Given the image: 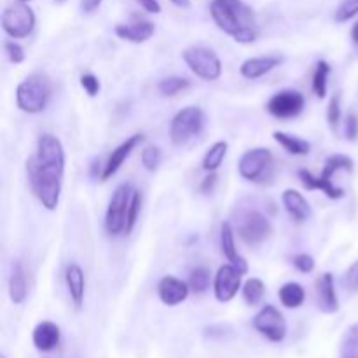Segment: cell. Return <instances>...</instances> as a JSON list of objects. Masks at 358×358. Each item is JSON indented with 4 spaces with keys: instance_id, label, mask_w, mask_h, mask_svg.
Segmentation results:
<instances>
[{
    "instance_id": "4dcf8cb0",
    "label": "cell",
    "mask_w": 358,
    "mask_h": 358,
    "mask_svg": "<svg viewBox=\"0 0 358 358\" xmlns=\"http://www.w3.org/2000/svg\"><path fill=\"white\" fill-rule=\"evenodd\" d=\"M339 358H358V324H353L343 336Z\"/></svg>"
},
{
    "instance_id": "8fae6325",
    "label": "cell",
    "mask_w": 358,
    "mask_h": 358,
    "mask_svg": "<svg viewBox=\"0 0 358 358\" xmlns=\"http://www.w3.org/2000/svg\"><path fill=\"white\" fill-rule=\"evenodd\" d=\"M255 331L264 336L271 343H282L287 336V320L282 311L273 304H266L261 308L252 320Z\"/></svg>"
},
{
    "instance_id": "7c38bea8",
    "label": "cell",
    "mask_w": 358,
    "mask_h": 358,
    "mask_svg": "<svg viewBox=\"0 0 358 358\" xmlns=\"http://www.w3.org/2000/svg\"><path fill=\"white\" fill-rule=\"evenodd\" d=\"M304 94L297 90H282L266 103V110L276 119H294L304 110Z\"/></svg>"
},
{
    "instance_id": "8d00e7d4",
    "label": "cell",
    "mask_w": 358,
    "mask_h": 358,
    "mask_svg": "<svg viewBox=\"0 0 358 358\" xmlns=\"http://www.w3.org/2000/svg\"><path fill=\"white\" fill-rule=\"evenodd\" d=\"M292 264L294 268H296L299 273H303V275H310V273H313L315 268H317V262H315L313 255L310 254L294 255Z\"/></svg>"
},
{
    "instance_id": "5bb4252c",
    "label": "cell",
    "mask_w": 358,
    "mask_h": 358,
    "mask_svg": "<svg viewBox=\"0 0 358 358\" xmlns=\"http://www.w3.org/2000/svg\"><path fill=\"white\" fill-rule=\"evenodd\" d=\"M142 142H143L142 133H135V135L128 136L122 143H119V145L110 152L107 163L103 164V171H101V177H100L101 180L105 182L108 180V178L114 177V175L119 171V168L124 164V161L131 156L133 150H135Z\"/></svg>"
},
{
    "instance_id": "277c9868",
    "label": "cell",
    "mask_w": 358,
    "mask_h": 358,
    "mask_svg": "<svg viewBox=\"0 0 358 358\" xmlns=\"http://www.w3.org/2000/svg\"><path fill=\"white\" fill-rule=\"evenodd\" d=\"M52 96V80L48 73L34 72L24 77L16 87V105L24 114H41Z\"/></svg>"
},
{
    "instance_id": "74e56055",
    "label": "cell",
    "mask_w": 358,
    "mask_h": 358,
    "mask_svg": "<svg viewBox=\"0 0 358 358\" xmlns=\"http://www.w3.org/2000/svg\"><path fill=\"white\" fill-rule=\"evenodd\" d=\"M80 87L86 91L87 96L94 98L101 90L100 79L96 76H93V73H84V76H80Z\"/></svg>"
},
{
    "instance_id": "e0dca14e",
    "label": "cell",
    "mask_w": 358,
    "mask_h": 358,
    "mask_svg": "<svg viewBox=\"0 0 358 358\" xmlns=\"http://www.w3.org/2000/svg\"><path fill=\"white\" fill-rule=\"evenodd\" d=\"M114 31L122 41L131 42V44H143L149 38H152V35L156 34V27H154L152 21L133 20L131 23L115 24Z\"/></svg>"
},
{
    "instance_id": "ee69618b",
    "label": "cell",
    "mask_w": 358,
    "mask_h": 358,
    "mask_svg": "<svg viewBox=\"0 0 358 358\" xmlns=\"http://www.w3.org/2000/svg\"><path fill=\"white\" fill-rule=\"evenodd\" d=\"M175 7H180V9H189L191 7V0H170Z\"/></svg>"
},
{
    "instance_id": "9c48e42d",
    "label": "cell",
    "mask_w": 358,
    "mask_h": 358,
    "mask_svg": "<svg viewBox=\"0 0 358 358\" xmlns=\"http://www.w3.org/2000/svg\"><path fill=\"white\" fill-rule=\"evenodd\" d=\"M35 23L34 9L24 2L10 3L2 13V30L10 38H27L34 31Z\"/></svg>"
},
{
    "instance_id": "d590c367",
    "label": "cell",
    "mask_w": 358,
    "mask_h": 358,
    "mask_svg": "<svg viewBox=\"0 0 358 358\" xmlns=\"http://www.w3.org/2000/svg\"><path fill=\"white\" fill-rule=\"evenodd\" d=\"M3 49H6L7 59H9L10 63H14V65H20V63H23L24 58H27L23 45L17 44L16 41H6L3 42Z\"/></svg>"
},
{
    "instance_id": "d4e9b609",
    "label": "cell",
    "mask_w": 358,
    "mask_h": 358,
    "mask_svg": "<svg viewBox=\"0 0 358 358\" xmlns=\"http://www.w3.org/2000/svg\"><path fill=\"white\" fill-rule=\"evenodd\" d=\"M273 138H275V142L280 147H283L292 156H308L311 152V143L308 140L299 138L296 135H290V133L275 131L273 133Z\"/></svg>"
},
{
    "instance_id": "603a6c76",
    "label": "cell",
    "mask_w": 358,
    "mask_h": 358,
    "mask_svg": "<svg viewBox=\"0 0 358 358\" xmlns=\"http://www.w3.org/2000/svg\"><path fill=\"white\" fill-rule=\"evenodd\" d=\"M7 289H9V297L14 304H23L28 296V282L27 273H24L23 262L14 261L10 264L9 280H7Z\"/></svg>"
},
{
    "instance_id": "9a60e30c",
    "label": "cell",
    "mask_w": 358,
    "mask_h": 358,
    "mask_svg": "<svg viewBox=\"0 0 358 358\" xmlns=\"http://www.w3.org/2000/svg\"><path fill=\"white\" fill-rule=\"evenodd\" d=\"M189 292H191L189 283L177 278V276L166 275L159 280V283H157V296H159L161 303H163L164 306H178V304H182L187 299Z\"/></svg>"
},
{
    "instance_id": "ab89813d",
    "label": "cell",
    "mask_w": 358,
    "mask_h": 358,
    "mask_svg": "<svg viewBox=\"0 0 358 358\" xmlns=\"http://www.w3.org/2000/svg\"><path fill=\"white\" fill-rule=\"evenodd\" d=\"M345 136L346 140H350V142H357L358 140V117L355 114L346 115Z\"/></svg>"
},
{
    "instance_id": "484cf974",
    "label": "cell",
    "mask_w": 358,
    "mask_h": 358,
    "mask_svg": "<svg viewBox=\"0 0 358 358\" xmlns=\"http://www.w3.org/2000/svg\"><path fill=\"white\" fill-rule=\"evenodd\" d=\"M227 150H229V143L226 140H219V142L213 143L208 150H206L205 157H203V170L205 171H217L222 166L224 159L227 156Z\"/></svg>"
},
{
    "instance_id": "5b68a950",
    "label": "cell",
    "mask_w": 358,
    "mask_h": 358,
    "mask_svg": "<svg viewBox=\"0 0 358 358\" xmlns=\"http://www.w3.org/2000/svg\"><path fill=\"white\" fill-rule=\"evenodd\" d=\"M206 124V115L198 105H189L178 110L170 122V140L173 145H184L194 136L201 135Z\"/></svg>"
},
{
    "instance_id": "f35d334b",
    "label": "cell",
    "mask_w": 358,
    "mask_h": 358,
    "mask_svg": "<svg viewBox=\"0 0 358 358\" xmlns=\"http://www.w3.org/2000/svg\"><path fill=\"white\" fill-rule=\"evenodd\" d=\"M343 287L348 292H358V259L346 269L345 276H343Z\"/></svg>"
},
{
    "instance_id": "1f68e13d",
    "label": "cell",
    "mask_w": 358,
    "mask_h": 358,
    "mask_svg": "<svg viewBox=\"0 0 358 358\" xmlns=\"http://www.w3.org/2000/svg\"><path fill=\"white\" fill-rule=\"evenodd\" d=\"M140 210H142V192L138 189H133L131 199H129L128 205V215H126V233L131 234L133 229L136 226V220H138Z\"/></svg>"
},
{
    "instance_id": "c3c4849f",
    "label": "cell",
    "mask_w": 358,
    "mask_h": 358,
    "mask_svg": "<svg viewBox=\"0 0 358 358\" xmlns=\"http://www.w3.org/2000/svg\"><path fill=\"white\" fill-rule=\"evenodd\" d=\"M2 358H7V357H3V355H2Z\"/></svg>"
},
{
    "instance_id": "ffe728a7",
    "label": "cell",
    "mask_w": 358,
    "mask_h": 358,
    "mask_svg": "<svg viewBox=\"0 0 358 358\" xmlns=\"http://www.w3.org/2000/svg\"><path fill=\"white\" fill-rule=\"evenodd\" d=\"M65 283L66 290L72 304L76 310H80L84 304V296H86V276H84L83 268L77 262H70L65 269Z\"/></svg>"
},
{
    "instance_id": "7a4b0ae2",
    "label": "cell",
    "mask_w": 358,
    "mask_h": 358,
    "mask_svg": "<svg viewBox=\"0 0 358 358\" xmlns=\"http://www.w3.org/2000/svg\"><path fill=\"white\" fill-rule=\"evenodd\" d=\"M210 16L217 28L238 44H252L257 41V16L243 0H212Z\"/></svg>"
},
{
    "instance_id": "b9f144b4",
    "label": "cell",
    "mask_w": 358,
    "mask_h": 358,
    "mask_svg": "<svg viewBox=\"0 0 358 358\" xmlns=\"http://www.w3.org/2000/svg\"><path fill=\"white\" fill-rule=\"evenodd\" d=\"M136 2L140 3V7H142L145 13H149V14H159L161 13V3L157 2V0H136Z\"/></svg>"
},
{
    "instance_id": "e575fe53",
    "label": "cell",
    "mask_w": 358,
    "mask_h": 358,
    "mask_svg": "<svg viewBox=\"0 0 358 358\" xmlns=\"http://www.w3.org/2000/svg\"><path fill=\"white\" fill-rule=\"evenodd\" d=\"M358 14V0H343L336 9V21L338 23H346L353 20Z\"/></svg>"
},
{
    "instance_id": "52a82bcc",
    "label": "cell",
    "mask_w": 358,
    "mask_h": 358,
    "mask_svg": "<svg viewBox=\"0 0 358 358\" xmlns=\"http://www.w3.org/2000/svg\"><path fill=\"white\" fill-rule=\"evenodd\" d=\"M238 236L247 245H261L273 234V224L259 210H243L238 213Z\"/></svg>"
},
{
    "instance_id": "3957f363",
    "label": "cell",
    "mask_w": 358,
    "mask_h": 358,
    "mask_svg": "<svg viewBox=\"0 0 358 358\" xmlns=\"http://www.w3.org/2000/svg\"><path fill=\"white\" fill-rule=\"evenodd\" d=\"M353 168L355 166H353L352 157L345 156V154H334V156L327 157L324 170H322V173L318 177H315L306 168H301L297 171V178H299L301 184H303V187L306 191H322L329 199H341L345 198V189L338 187L334 184V180H332V177L339 170H345L352 173Z\"/></svg>"
},
{
    "instance_id": "f6af8a7d",
    "label": "cell",
    "mask_w": 358,
    "mask_h": 358,
    "mask_svg": "<svg viewBox=\"0 0 358 358\" xmlns=\"http://www.w3.org/2000/svg\"><path fill=\"white\" fill-rule=\"evenodd\" d=\"M350 35H352V41L358 45V21L352 27V31H350Z\"/></svg>"
},
{
    "instance_id": "d6986e66",
    "label": "cell",
    "mask_w": 358,
    "mask_h": 358,
    "mask_svg": "<svg viewBox=\"0 0 358 358\" xmlns=\"http://www.w3.org/2000/svg\"><path fill=\"white\" fill-rule=\"evenodd\" d=\"M59 338H62V332H59V327L55 324V322L44 320L41 324L35 325L34 332H31V341H34V346L41 353H49L52 350L58 348Z\"/></svg>"
},
{
    "instance_id": "8992f818",
    "label": "cell",
    "mask_w": 358,
    "mask_h": 358,
    "mask_svg": "<svg viewBox=\"0 0 358 358\" xmlns=\"http://www.w3.org/2000/svg\"><path fill=\"white\" fill-rule=\"evenodd\" d=\"M182 59L189 66V70L201 80L213 83L222 76V62L212 48H206V45L185 48L182 51Z\"/></svg>"
},
{
    "instance_id": "30bf717a",
    "label": "cell",
    "mask_w": 358,
    "mask_h": 358,
    "mask_svg": "<svg viewBox=\"0 0 358 358\" xmlns=\"http://www.w3.org/2000/svg\"><path fill=\"white\" fill-rule=\"evenodd\" d=\"M273 166V152L266 147L245 150L238 161V173L247 182H264Z\"/></svg>"
},
{
    "instance_id": "2e32d148",
    "label": "cell",
    "mask_w": 358,
    "mask_h": 358,
    "mask_svg": "<svg viewBox=\"0 0 358 358\" xmlns=\"http://www.w3.org/2000/svg\"><path fill=\"white\" fill-rule=\"evenodd\" d=\"M317 306L322 313L334 315L339 311V297L332 273H324L317 280Z\"/></svg>"
},
{
    "instance_id": "7402d4cb",
    "label": "cell",
    "mask_w": 358,
    "mask_h": 358,
    "mask_svg": "<svg viewBox=\"0 0 358 358\" xmlns=\"http://www.w3.org/2000/svg\"><path fill=\"white\" fill-rule=\"evenodd\" d=\"M282 203L283 206H285L287 213H289L296 222H306L311 217L310 203L304 198L303 192L296 191V189H285L282 194Z\"/></svg>"
},
{
    "instance_id": "bcb514c9",
    "label": "cell",
    "mask_w": 358,
    "mask_h": 358,
    "mask_svg": "<svg viewBox=\"0 0 358 358\" xmlns=\"http://www.w3.org/2000/svg\"><path fill=\"white\" fill-rule=\"evenodd\" d=\"M16 2H24V3H28V2H31V0H16Z\"/></svg>"
},
{
    "instance_id": "4316f807",
    "label": "cell",
    "mask_w": 358,
    "mask_h": 358,
    "mask_svg": "<svg viewBox=\"0 0 358 358\" xmlns=\"http://www.w3.org/2000/svg\"><path fill=\"white\" fill-rule=\"evenodd\" d=\"M332 69L325 59H320L317 63V69H315L313 73V83H311V87H313V93L317 94V98L324 100L327 96V84H329V76H331Z\"/></svg>"
},
{
    "instance_id": "4fadbf2b",
    "label": "cell",
    "mask_w": 358,
    "mask_h": 358,
    "mask_svg": "<svg viewBox=\"0 0 358 358\" xmlns=\"http://www.w3.org/2000/svg\"><path fill=\"white\" fill-rule=\"evenodd\" d=\"M241 276L243 273L233 264H224L217 269L215 276H213V296L219 303H231L238 296L243 287Z\"/></svg>"
},
{
    "instance_id": "7bdbcfd3",
    "label": "cell",
    "mask_w": 358,
    "mask_h": 358,
    "mask_svg": "<svg viewBox=\"0 0 358 358\" xmlns=\"http://www.w3.org/2000/svg\"><path fill=\"white\" fill-rule=\"evenodd\" d=\"M101 2H103V0H80V9H83V13L91 14L101 6Z\"/></svg>"
},
{
    "instance_id": "44dd1931",
    "label": "cell",
    "mask_w": 358,
    "mask_h": 358,
    "mask_svg": "<svg viewBox=\"0 0 358 358\" xmlns=\"http://www.w3.org/2000/svg\"><path fill=\"white\" fill-rule=\"evenodd\" d=\"M282 58L278 56H254V58H247L240 65L241 77L248 80H255L264 77L266 73L273 72L276 66H280Z\"/></svg>"
},
{
    "instance_id": "cb8c5ba5",
    "label": "cell",
    "mask_w": 358,
    "mask_h": 358,
    "mask_svg": "<svg viewBox=\"0 0 358 358\" xmlns=\"http://www.w3.org/2000/svg\"><path fill=\"white\" fill-rule=\"evenodd\" d=\"M278 299L287 310H297L304 304L306 299V290L301 283L297 282H287L280 287L278 290Z\"/></svg>"
},
{
    "instance_id": "7dc6e473",
    "label": "cell",
    "mask_w": 358,
    "mask_h": 358,
    "mask_svg": "<svg viewBox=\"0 0 358 358\" xmlns=\"http://www.w3.org/2000/svg\"><path fill=\"white\" fill-rule=\"evenodd\" d=\"M58 2H66V0H58Z\"/></svg>"
},
{
    "instance_id": "836d02e7",
    "label": "cell",
    "mask_w": 358,
    "mask_h": 358,
    "mask_svg": "<svg viewBox=\"0 0 358 358\" xmlns=\"http://www.w3.org/2000/svg\"><path fill=\"white\" fill-rule=\"evenodd\" d=\"M327 122L329 126H331L332 131H336L339 126V122H341V93H334L331 96V100H329V105H327Z\"/></svg>"
},
{
    "instance_id": "f1b7e54d",
    "label": "cell",
    "mask_w": 358,
    "mask_h": 358,
    "mask_svg": "<svg viewBox=\"0 0 358 358\" xmlns=\"http://www.w3.org/2000/svg\"><path fill=\"white\" fill-rule=\"evenodd\" d=\"M210 282H212V273L205 266H198L191 271L189 275V287H191V292L194 294H203L210 289Z\"/></svg>"
},
{
    "instance_id": "ba28073f",
    "label": "cell",
    "mask_w": 358,
    "mask_h": 358,
    "mask_svg": "<svg viewBox=\"0 0 358 358\" xmlns=\"http://www.w3.org/2000/svg\"><path fill=\"white\" fill-rule=\"evenodd\" d=\"M131 194L133 187L129 184H119L112 192L107 212H105V231L110 236H119V234L126 233V215H128Z\"/></svg>"
},
{
    "instance_id": "f546056e",
    "label": "cell",
    "mask_w": 358,
    "mask_h": 358,
    "mask_svg": "<svg viewBox=\"0 0 358 358\" xmlns=\"http://www.w3.org/2000/svg\"><path fill=\"white\" fill-rule=\"evenodd\" d=\"M189 86H191V80L189 79L180 76H171L161 79L159 84H157V90H159V93L163 94V96H175V94L187 90Z\"/></svg>"
},
{
    "instance_id": "60d3db41",
    "label": "cell",
    "mask_w": 358,
    "mask_h": 358,
    "mask_svg": "<svg viewBox=\"0 0 358 358\" xmlns=\"http://www.w3.org/2000/svg\"><path fill=\"white\" fill-rule=\"evenodd\" d=\"M215 184H217V173L215 171H210V173L203 178L201 187L199 189H201L203 194H210V192L213 191V187H215Z\"/></svg>"
},
{
    "instance_id": "6da1fadb",
    "label": "cell",
    "mask_w": 358,
    "mask_h": 358,
    "mask_svg": "<svg viewBox=\"0 0 358 358\" xmlns=\"http://www.w3.org/2000/svg\"><path fill=\"white\" fill-rule=\"evenodd\" d=\"M24 168L35 198L48 212H55L59 205L65 177V149L62 140L52 133H42Z\"/></svg>"
},
{
    "instance_id": "83f0119b",
    "label": "cell",
    "mask_w": 358,
    "mask_h": 358,
    "mask_svg": "<svg viewBox=\"0 0 358 358\" xmlns=\"http://www.w3.org/2000/svg\"><path fill=\"white\" fill-rule=\"evenodd\" d=\"M241 294L248 306H257L266 294V285L261 278H248L241 287Z\"/></svg>"
},
{
    "instance_id": "d6a6232c",
    "label": "cell",
    "mask_w": 358,
    "mask_h": 358,
    "mask_svg": "<svg viewBox=\"0 0 358 358\" xmlns=\"http://www.w3.org/2000/svg\"><path fill=\"white\" fill-rule=\"evenodd\" d=\"M140 161H142L143 168L147 171H156L159 168L161 161H163V150L157 145L143 147L142 154H140Z\"/></svg>"
},
{
    "instance_id": "ac0fdd59",
    "label": "cell",
    "mask_w": 358,
    "mask_h": 358,
    "mask_svg": "<svg viewBox=\"0 0 358 358\" xmlns=\"http://www.w3.org/2000/svg\"><path fill=\"white\" fill-rule=\"evenodd\" d=\"M236 231L231 226V222H224L220 226V250H222V255L227 259V262L233 266H236L243 275L248 273V262L247 259L241 257L240 252L236 248Z\"/></svg>"
}]
</instances>
